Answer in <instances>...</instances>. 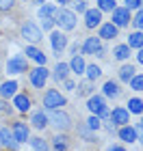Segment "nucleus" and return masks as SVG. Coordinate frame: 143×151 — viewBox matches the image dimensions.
<instances>
[{
  "mask_svg": "<svg viewBox=\"0 0 143 151\" xmlns=\"http://www.w3.org/2000/svg\"><path fill=\"white\" fill-rule=\"evenodd\" d=\"M128 47H143V32H132L128 37Z\"/></svg>",
  "mask_w": 143,
  "mask_h": 151,
  "instance_id": "obj_22",
  "label": "nucleus"
},
{
  "mask_svg": "<svg viewBox=\"0 0 143 151\" xmlns=\"http://www.w3.org/2000/svg\"><path fill=\"white\" fill-rule=\"evenodd\" d=\"M11 134H13V138H15L17 145H20V142H26V140H28V127H26V123H22V121L13 123Z\"/></svg>",
  "mask_w": 143,
  "mask_h": 151,
  "instance_id": "obj_7",
  "label": "nucleus"
},
{
  "mask_svg": "<svg viewBox=\"0 0 143 151\" xmlns=\"http://www.w3.org/2000/svg\"><path fill=\"white\" fill-rule=\"evenodd\" d=\"M134 26H137V28H143V9L137 13V17H134Z\"/></svg>",
  "mask_w": 143,
  "mask_h": 151,
  "instance_id": "obj_37",
  "label": "nucleus"
},
{
  "mask_svg": "<svg viewBox=\"0 0 143 151\" xmlns=\"http://www.w3.org/2000/svg\"><path fill=\"white\" fill-rule=\"evenodd\" d=\"M54 22L63 30H72L74 26H76V15H74L72 11H67V9H59L57 15H54Z\"/></svg>",
  "mask_w": 143,
  "mask_h": 151,
  "instance_id": "obj_2",
  "label": "nucleus"
},
{
  "mask_svg": "<svg viewBox=\"0 0 143 151\" xmlns=\"http://www.w3.org/2000/svg\"><path fill=\"white\" fill-rule=\"evenodd\" d=\"M128 22H130V11H128L126 9V6H124V9H115L113 11V26H126Z\"/></svg>",
  "mask_w": 143,
  "mask_h": 151,
  "instance_id": "obj_10",
  "label": "nucleus"
},
{
  "mask_svg": "<svg viewBox=\"0 0 143 151\" xmlns=\"http://www.w3.org/2000/svg\"><path fill=\"white\" fill-rule=\"evenodd\" d=\"M100 19H102L100 9H89V11H85V24H87V28H95V26L100 24Z\"/></svg>",
  "mask_w": 143,
  "mask_h": 151,
  "instance_id": "obj_11",
  "label": "nucleus"
},
{
  "mask_svg": "<svg viewBox=\"0 0 143 151\" xmlns=\"http://www.w3.org/2000/svg\"><path fill=\"white\" fill-rule=\"evenodd\" d=\"M119 138L124 140V142H134V140H137V129L124 125V127L119 129Z\"/></svg>",
  "mask_w": 143,
  "mask_h": 151,
  "instance_id": "obj_14",
  "label": "nucleus"
},
{
  "mask_svg": "<svg viewBox=\"0 0 143 151\" xmlns=\"http://www.w3.org/2000/svg\"><path fill=\"white\" fill-rule=\"evenodd\" d=\"M139 127H141V129H143V119H141V125H139Z\"/></svg>",
  "mask_w": 143,
  "mask_h": 151,
  "instance_id": "obj_46",
  "label": "nucleus"
},
{
  "mask_svg": "<svg viewBox=\"0 0 143 151\" xmlns=\"http://www.w3.org/2000/svg\"><path fill=\"white\" fill-rule=\"evenodd\" d=\"M98 6H100V11H115V2L113 0H98Z\"/></svg>",
  "mask_w": 143,
  "mask_h": 151,
  "instance_id": "obj_31",
  "label": "nucleus"
},
{
  "mask_svg": "<svg viewBox=\"0 0 143 151\" xmlns=\"http://www.w3.org/2000/svg\"><path fill=\"white\" fill-rule=\"evenodd\" d=\"M22 35H24V39H28L30 43H37V41H41V30H39L35 24H30V22L22 26Z\"/></svg>",
  "mask_w": 143,
  "mask_h": 151,
  "instance_id": "obj_6",
  "label": "nucleus"
},
{
  "mask_svg": "<svg viewBox=\"0 0 143 151\" xmlns=\"http://www.w3.org/2000/svg\"><path fill=\"white\" fill-rule=\"evenodd\" d=\"M44 106L48 108V110H57V108L65 106V97H63V95H61L59 91L50 88V91L44 95Z\"/></svg>",
  "mask_w": 143,
  "mask_h": 151,
  "instance_id": "obj_3",
  "label": "nucleus"
},
{
  "mask_svg": "<svg viewBox=\"0 0 143 151\" xmlns=\"http://www.w3.org/2000/svg\"><path fill=\"white\" fill-rule=\"evenodd\" d=\"M50 41H52V47H54V52H63V47L67 45V37H65L61 30L52 32V35H50Z\"/></svg>",
  "mask_w": 143,
  "mask_h": 151,
  "instance_id": "obj_12",
  "label": "nucleus"
},
{
  "mask_svg": "<svg viewBox=\"0 0 143 151\" xmlns=\"http://www.w3.org/2000/svg\"><path fill=\"white\" fill-rule=\"evenodd\" d=\"M0 145L4 149H15L17 147V142H15V138H13V134L9 129H0Z\"/></svg>",
  "mask_w": 143,
  "mask_h": 151,
  "instance_id": "obj_13",
  "label": "nucleus"
},
{
  "mask_svg": "<svg viewBox=\"0 0 143 151\" xmlns=\"http://www.w3.org/2000/svg\"><path fill=\"white\" fill-rule=\"evenodd\" d=\"M13 6V0H0V11H9Z\"/></svg>",
  "mask_w": 143,
  "mask_h": 151,
  "instance_id": "obj_36",
  "label": "nucleus"
},
{
  "mask_svg": "<svg viewBox=\"0 0 143 151\" xmlns=\"http://www.w3.org/2000/svg\"><path fill=\"white\" fill-rule=\"evenodd\" d=\"M41 24H44V30H50L52 24H54V19H41Z\"/></svg>",
  "mask_w": 143,
  "mask_h": 151,
  "instance_id": "obj_39",
  "label": "nucleus"
},
{
  "mask_svg": "<svg viewBox=\"0 0 143 151\" xmlns=\"http://www.w3.org/2000/svg\"><path fill=\"white\" fill-rule=\"evenodd\" d=\"M130 86L134 88V91H143V76H134V78L130 80Z\"/></svg>",
  "mask_w": 143,
  "mask_h": 151,
  "instance_id": "obj_33",
  "label": "nucleus"
},
{
  "mask_svg": "<svg viewBox=\"0 0 143 151\" xmlns=\"http://www.w3.org/2000/svg\"><path fill=\"white\" fill-rule=\"evenodd\" d=\"M74 4H76V11H85V9H87L83 0H78V2H74Z\"/></svg>",
  "mask_w": 143,
  "mask_h": 151,
  "instance_id": "obj_41",
  "label": "nucleus"
},
{
  "mask_svg": "<svg viewBox=\"0 0 143 151\" xmlns=\"http://www.w3.org/2000/svg\"><path fill=\"white\" fill-rule=\"evenodd\" d=\"M87 108L95 114V116H102V119H108L111 112H108V108L104 104V97H100V95H91L89 101H87Z\"/></svg>",
  "mask_w": 143,
  "mask_h": 151,
  "instance_id": "obj_1",
  "label": "nucleus"
},
{
  "mask_svg": "<svg viewBox=\"0 0 143 151\" xmlns=\"http://www.w3.org/2000/svg\"><path fill=\"white\" fill-rule=\"evenodd\" d=\"M48 121H52V125L57 127V129H67V127L72 125L70 116H67L65 112H61V110H52L50 116H48Z\"/></svg>",
  "mask_w": 143,
  "mask_h": 151,
  "instance_id": "obj_4",
  "label": "nucleus"
},
{
  "mask_svg": "<svg viewBox=\"0 0 143 151\" xmlns=\"http://www.w3.org/2000/svg\"><path fill=\"white\" fill-rule=\"evenodd\" d=\"M89 91H91V84H89V82H85V84L80 86V93H83V95H87Z\"/></svg>",
  "mask_w": 143,
  "mask_h": 151,
  "instance_id": "obj_40",
  "label": "nucleus"
},
{
  "mask_svg": "<svg viewBox=\"0 0 143 151\" xmlns=\"http://www.w3.org/2000/svg\"><path fill=\"white\" fill-rule=\"evenodd\" d=\"M87 123H89V127L93 129V132H95V129H100V125H102V123H100V116H95V114H91Z\"/></svg>",
  "mask_w": 143,
  "mask_h": 151,
  "instance_id": "obj_34",
  "label": "nucleus"
},
{
  "mask_svg": "<svg viewBox=\"0 0 143 151\" xmlns=\"http://www.w3.org/2000/svg\"><path fill=\"white\" fill-rule=\"evenodd\" d=\"M0 110H2V101H0Z\"/></svg>",
  "mask_w": 143,
  "mask_h": 151,
  "instance_id": "obj_47",
  "label": "nucleus"
},
{
  "mask_svg": "<svg viewBox=\"0 0 143 151\" xmlns=\"http://www.w3.org/2000/svg\"><path fill=\"white\" fill-rule=\"evenodd\" d=\"M113 123H117V125H126L128 123V110H124V108H115L113 114H111Z\"/></svg>",
  "mask_w": 143,
  "mask_h": 151,
  "instance_id": "obj_16",
  "label": "nucleus"
},
{
  "mask_svg": "<svg viewBox=\"0 0 143 151\" xmlns=\"http://www.w3.org/2000/svg\"><path fill=\"white\" fill-rule=\"evenodd\" d=\"M137 140H141V142H143V129H141V127L137 129Z\"/></svg>",
  "mask_w": 143,
  "mask_h": 151,
  "instance_id": "obj_43",
  "label": "nucleus"
},
{
  "mask_svg": "<svg viewBox=\"0 0 143 151\" xmlns=\"http://www.w3.org/2000/svg\"><path fill=\"white\" fill-rule=\"evenodd\" d=\"M26 54H28V56H30L33 60H37L39 65H46V54H44V52H39L37 47L28 45V47H26Z\"/></svg>",
  "mask_w": 143,
  "mask_h": 151,
  "instance_id": "obj_19",
  "label": "nucleus"
},
{
  "mask_svg": "<svg viewBox=\"0 0 143 151\" xmlns=\"http://www.w3.org/2000/svg\"><path fill=\"white\" fill-rule=\"evenodd\" d=\"M100 37H102V39H113V37H117V26L104 24V26L100 28Z\"/></svg>",
  "mask_w": 143,
  "mask_h": 151,
  "instance_id": "obj_20",
  "label": "nucleus"
},
{
  "mask_svg": "<svg viewBox=\"0 0 143 151\" xmlns=\"http://www.w3.org/2000/svg\"><path fill=\"white\" fill-rule=\"evenodd\" d=\"M87 76H89V80H95V78H100V76H102V69H100V67H95V65H91V67H87Z\"/></svg>",
  "mask_w": 143,
  "mask_h": 151,
  "instance_id": "obj_32",
  "label": "nucleus"
},
{
  "mask_svg": "<svg viewBox=\"0 0 143 151\" xmlns=\"http://www.w3.org/2000/svg\"><path fill=\"white\" fill-rule=\"evenodd\" d=\"M128 56H130V47H128V45H117V47H115V58L124 60Z\"/></svg>",
  "mask_w": 143,
  "mask_h": 151,
  "instance_id": "obj_27",
  "label": "nucleus"
},
{
  "mask_svg": "<svg viewBox=\"0 0 143 151\" xmlns=\"http://www.w3.org/2000/svg\"><path fill=\"white\" fill-rule=\"evenodd\" d=\"M83 52L85 54H95V56H102V43H100V37H89L83 45Z\"/></svg>",
  "mask_w": 143,
  "mask_h": 151,
  "instance_id": "obj_8",
  "label": "nucleus"
},
{
  "mask_svg": "<svg viewBox=\"0 0 143 151\" xmlns=\"http://www.w3.org/2000/svg\"><path fill=\"white\" fill-rule=\"evenodd\" d=\"M13 106H15L20 112H26V110L30 108V99L26 97V95H15V99H13Z\"/></svg>",
  "mask_w": 143,
  "mask_h": 151,
  "instance_id": "obj_18",
  "label": "nucleus"
},
{
  "mask_svg": "<svg viewBox=\"0 0 143 151\" xmlns=\"http://www.w3.org/2000/svg\"><path fill=\"white\" fill-rule=\"evenodd\" d=\"M108 151H126V149H121V147H111Z\"/></svg>",
  "mask_w": 143,
  "mask_h": 151,
  "instance_id": "obj_45",
  "label": "nucleus"
},
{
  "mask_svg": "<svg viewBox=\"0 0 143 151\" xmlns=\"http://www.w3.org/2000/svg\"><path fill=\"white\" fill-rule=\"evenodd\" d=\"M65 88H67V91H74L76 86H74V82H70V80H67V82H65Z\"/></svg>",
  "mask_w": 143,
  "mask_h": 151,
  "instance_id": "obj_42",
  "label": "nucleus"
},
{
  "mask_svg": "<svg viewBox=\"0 0 143 151\" xmlns=\"http://www.w3.org/2000/svg\"><path fill=\"white\" fill-rule=\"evenodd\" d=\"M54 15H57V9L50 6V4H44L41 9H39V17H41V19H52Z\"/></svg>",
  "mask_w": 143,
  "mask_h": 151,
  "instance_id": "obj_23",
  "label": "nucleus"
},
{
  "mask_svg": "<svg viewBox=\"0 0 143 151\" xmlns=\"http://www.w3.org/2000/svg\"><path fill=\"white\" fill-rule=\"evenodd\" d=\"M70 67H72V69L76 71V73H83V71H85V60L80 58V56H74V58H72V65H70Z\"/></svg>",
  "mask_w": 143,
  "mask_h": 151,
  "instance_id": "obj_28",
  "label": "nucleus"
},
{
  "mask_svg": "<svg viewBox=\"0 0 143 151\" xmlns=\"http://www.w3.org/2000/svg\"><path fill=\"white\" fill-rule=\"evenodd\" d=\"M67 69H70V67H67L65 63H59L57 69H54V80H59V82L65 80V78H67Z\"/></svg>",
  "mask_w": 143,
  "mask_h": 151,
  "instance_id": "obj_26",
  "label": "nucleus"
},
{
  "mask_svg": "<svg viewBox=\"0 0 143 151\" xmlns=\"http://www.w3.org/2000/svg\"><path fill=\"white\" fill-rule=\"evenodd\" d=\"M7 71L9 73H22L26 71V58L22 54H15V56H11L7 60Z\"/></svg>",
  "mask_w": 143,
  "mask_h": 151,
  "instance_id": "obj_5",
  "label": "nucleus"
},
{
  "mask_svg": "<svg viewBox=\"0 0 143 151\" xmlns=\"http://www.w3.org/2000/svg\"><path fill=\"white\" fill-rule=\"evenodd\" d=\"M15 91H17V82H4V84H0V95L2 97H15Z\"/></svg>",
  "mask_w": 143,
  "mask_h": 151,
  "instance_id": "obj_15",
  "label": "nucleus"
},
{
  "mask_svg": "<svg viewBox=\"0 0 143 151\" xmlns=\"http://www.w3.org/2000/svg\"><path fill=\"white\" fill-rule=\"evenodd\" d=\"M46 80H48V69H46V67H37L35 71H30V82H33V86L44 88Z\"/></svg>",
  "mask_w": 143,
  "mask_h": 151,
  "instance_id": "obj_9",
  "label": "nucleus"
},
{
  "mask_svg": "<svg viewBox=\"0 0 143 151\" xmlns=\"http://www.w3.org/2000/svg\"><path fill=\"white\" fill-rule=\"evenodd\" d=\"M137 6H141V0H126V9H137Z\"/></svg>",
  "mask_w": 143,
  "mask_h": 151,
  "instance_id": "obj_35",
  "label": "nucleus"
},
{
  "mask_svg": "<svg viewBox=\"0 0 143 151\" xmlns=\"http://www.w3.org/2000/svg\"><path fill=\"white\" fill-rule=\"evenodd\" d=\"M128 110H130V112H134V114H141V112H143V99L132 97L130 101H128Z\"/></svg>",
  "mask_w": 143,
  "mask_h": 151,
  "instance_id": "obj_25",
  "label": "nucleus"
},
{
  "mask_svg": "<svg viewBox=\"0 0 143 151\" xmlns=\"http://www.w3.org/2000/svg\"><path fill=\"white\" fill-rule=\"evenodd\" d=\"M78 132L83 134V136H85L87 140H93V134H91V132H89V129H87V127H78Z\"/></svg>",
  "mask_w": 143,
  "mask_h": 151,
  "instance_id": "obj_38",
  "label": "nucleus"
},
{
  "mask_svg": "<svg viewBox=\"0 0 143 151\" xmlns=\"http://www.w3.org/2000/svg\"><path fill=\"white\" fill-rule=\"evenodd\" d=\"M104 95H108V97H117V95H119V86H117V82L108 80L106 84H104Z\"/></svg>",
  "mask_w": 143,
  "mask_h": 151,
  "instance_id": "obj_21",
  "label": "nucleus"
},
{
  "mask_svg": "<svg viewBox=\"0 0 143 151\" xmlns=\"http://www.w3.org/2000/svg\"><path fill=\"white\" fill-rule=\"evenodd\" d=\"M119 78L124 80V82H130V80L134 78V67H132V65L121 67V69H119Z\"/></svg>",
  "mask_w": 143,
  "mask_h": 151,
  "instance_id": "obj_24",
  "label": "nucleus"
},
{
  "mask_svg": "<svg viewBox=\"0 0 143 151\" xmlns=\"http://www.w3.org/2000/svg\"><path fill=\"white\" fill-rule=\"evenodd\" d=\"M139 63L143 65V47H141V52H139Z\"/></svg>",
  "mask_w": 143,
  "mask_h": 151,
  "instance_id": "obj_44",
  "label": "nucleus"
},
{
  "mask_svg": "<svg viewBox=\"0 0 143 151\" xmlns=\"http://www.w3.org/2000/svg\"><path fill=\"white\" fill-rule=\"evenodd\" d=\"M54 151H67V138L65 136H57L54 138Z\"/></svg>",
  "mask_w": 143,
  "mask_h": 151,
  "instance_id": "obj_29",
  "label": "nucleus"
},
{
  "mask_svg": "<svg viewBox=\"0 0 143 151\" xmlns=\"http://www.w3.org/2000/svg\"><path fill=\"white\" fill-rule=\"evenodd\" d=\"M30 145H33V149H35V151H48V145H46L44 138H33Z\"/></svg>",
  "mask_w": 143,
  "mask_h": 151,
  "instance_id": "obj_30",
  "label": "nucleus"
},
{
  "mask_svg": "<svg viewBox=\"0 0 143 151\" xmlns=\"http://www.w3.org/2000/svg\"><path fill=\"white\" fill-rule=\"evenodd\" d=\"M30 123H33V127H37V129H44L46 125H48V114L41 110V112H35L33 114V119H30Z\"/></svg>",
  "mask_w": 143,
  "mask_h": 151,
  "instance_id": "obj_17",
  "label": "nucleus"
}]
</instances>
